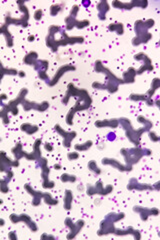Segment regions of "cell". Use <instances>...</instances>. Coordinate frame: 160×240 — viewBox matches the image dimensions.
<instances>
[{
    "mask_svg": "<svg viewBox=\"0 0 160 240\" xmlns=\"http://www.w3.org/2000/svg\"><path fill=\"white\" fill-rule=\"evenodd\" d=\"M37 57H38V54H37L36 52L31 51V52H29L27 55L25 56L24 62H25L27 65H33L34 62L37 60Z\"/></svg>",
    "mask_w": 160,
    "mask_h": 240,
    "instance_id": "14",
    "label": "cell"
},
{
    "mask_svg": "<svg viewBox=\"0 0 160 240\" xmlns=\"http://www.w3.org/2000/svg\"><path fill=\"white\" fill-rule=\"evenodd\" d=\"M54 129H55L58 133H60V134L63 135V136H62V137L64 138L63 145H64L65 147H70V143H71V141H72V140L75 138V136H76V132H75V131H71V132H67V131H64L63 129L60 127V125H58V124H56V125L54 126Z\"/></svg>",
    "mask_w": 160,
    "mask_h": 240,
    "instance_id": "3",
    "label": "cell"
},
{
    "mask_svg": "<svg viewBox=\"0 0 160 240\" xmlns=\"http://www.w3.org/2000/svg\"><path fill=\"white\" fill-rule=\"evenodd\" d=\"M8 183H9V181H7L5 178L0 180V190H1L2 193L8 192V190H9V188H8Z\"/></svg>",
    "mask_w": 160,
    "mask_h": 240,
    "instance_id": "22",
    "label": "cell"
},
{
    "mask_svg": "<svg viewBox=\"0 0 160 240\" xmlns=\"http://www.w3.org/2000/svg\"><path fill=\"white\" fill-rule=\"evenodd\" d=\"M71 70H75V67H74V66H71V65H64V66H61L60 68L58 69V71L56 72V74L54 75V77H53V78L51 79V81H49V82H48V84H49V86L55 85V84L59 81V79L61 78V76H62V75L65 74L66 72L71 71Z\"/></svg>",
    "mask_w": 160,
    "mask_h": 240,
    "instance_id": "5",
    "label": "cell"
},
{
    "mask_svg": "<svg viewBox=\"0 0 160 240\" xmlns=\"http://www.w3.org/2000/svg\"><path fill=\"white\" fill-rule=\"evenodd\" d=\"M61 10H62V4H54V5H52L50 8V14L52 16H55L56 14H58Z\"/></svg>",
    "mask_w": 160,
    "mask_h": 240,
    "instance_id": "21",
    "label": "cell"
},
{
    "mask_svg": "<svg viewBox=\"0 0 160 240\" xmlns=\"http://www.w3.org/2000/svg\"><path fill=\"white\" fill-rule=\"evenodd\" d=\"M10 220L12 221L13 223H17V222H19V221H23V222H25L26 225H27L33 232L37 231V229H38L34 221L31 220L30 217L28 215H26V214H21V215L11 214L10 215Z\"/></svg>",
    "mask_w": 160,
    "mask_h": 240,
    "instance_id": "1",
    "label": "cell"
},
{
    "mask_svg": "<svg viewBox=\"0 0 160 240\" xmlns=\"http://www.w3.org/2000/svg\"><path fill=\"white\" fill-rule=\"evenodd\" d=\"M159 88V79L158 78H155L152 81V84H151V89L147 92L149 94V97H151L152 95L154 94V92Z\"/></svg>",
    "mask_w": 160,
    "mask_h": 240,
    "instance_id": "19",
    "label": "cell"
},
{
    "mask_svg": "<svg viewBox=\"0 0 160 240\" xmlns=\"http://www.w3.org/2000/svg\"><path fill=\"white\" fill-rule=\"evenodd\" d=\"M1 141H2V139H1V138H0V142H1Z\"/></svg>",
    "mask_w": 160,
    "mask_h": 240,
    "instance_id": "33",
    "label": "cell"
},
{
    "mask_svg": "<svg viewBox=\"0 0 160 240\" xmlns=\"http://www.w3.org/2000/svg\"><path fill=\"white\" fill-rule=\"evenodd\" d=\"M113 190V187L111 185H108L105 188L102 185V181L99 180L97 182L96 186H89V189H87V194L89 195H92V194H101V195H106V194H109L111 191Z\"/></svg>",
    "mask_w": 160,
    "mask_h": 240,
    "instance_id": "2",
    "label": "cell"
},
{
    "mask_svg": "<svg viewBox=\"0 0 160 240\" xmlns=\"http://www.w3.org/2000/svg\"><path fill=\"white\" fill-rule=\"evenodd\" d=\"M60 179H61L62 182H68V181H69V182H75V181H76V176L64 173V174L61 175Z\"/></svg>",
    "mask_w": 160,
    "mask_h": 240,
    "instance_id": "20",
    "label": "cell"
},
{
    "mask_svg": "<svg viewBox=\"0 0 160 240\" xmlns=\"http://www.w3.org/2000/svg\"><path fill=\"white\" fill-rule=\"evenodd\" d=\"M17 74H18L20 77H25V73H24L23 71H18V73H17Z\"/></svg>",
    "mask_w": 160,
    "mask_h": 240,
    "instance_id": "29",
    "label": "cell"
},
{
    "mask_svg": "<svg viewBox=\"0 0 160 240\" xmlns=\"http://www.w3.org/2000/svg\"><path fill=\"white\" fill-rule=\"evenodd\" d=\"M21 130L24 131V132H26L27 134L31 135V134H34L35 132H37L38 131V127L36 125H32L30 123H24L21 125Z\"/></svg>",
    "mask_w": 160,
    "mask_h": 240,
    "instance_id": "12",
    "label": "cell"
},
{
    "mask_svg": "<svg viewBox=\"0 0 160 240\" xmlns=\"http://www.w3.org/2000/svg\"><path fill=\"white\" fill-rule=\"evenodd\" d=\"M88 167H89V169H90L91 171H93V172H94V173H96V174H100V173H101V170H100L99 167L97 166V164H96L95 161L89 162V164H88Z\"/></svg>",
    "mask_w": 160,
    "mask_h": 240,
    "instance_id": "23",
    "label": "cell"
},
{
    "mask_svg": "<svg viewBox=\"0 0 160 240\" xmlns=\"http://www.w3.org/2000/svg\"><path fill=\"white\" fill-rule=\"evenodd\" d=\"M134 211L139 212L140 215H141V219L144 220V221L147 220L148 216H150V215L156 216V215H158V213H159V211H158L157 208H152L151 210H147L146 208H141V209H138V207H136V206L134 207Z\"/></svg>",
    "mask_w": 160,
    "mask_h": 240,
    "instance_id": "7",
    "label": "cell"
},
{
    "mask_svg": "<svg viewBox=\"0 0 160 240\" xmlns=\"http://www.w3.org/2000/svg\"><path fill=\"white\" fill-rule=\"evenodd\" d=\"M137 74V71L134 68H129L123 75V83H132L134 82V77Z\"/></svg>",
    "mask_w": 160,
    "mask_h": 240,
    "instance_id": "10",
    "label": "cell"
},
{
    "mask_svg": "<svg viewBox=\"0 0 160 240\" xmlns=\"http://www.w3.org/2000/svg\"><path fill=\"white\" fill-rule=\"evenodd\" d=\"M65 224L67 225L68 227H70V229H71V233L67 236V238L70 239V238H74L75 236H76V234L78 233L79 230L83 227L84 221H83V220H78L76 224L73 223V222H71V223L69 224L68 222H66V221H65Z\"/></svg>",
    "mask_w": 160,
    "mask_h": 240,
    "instance_id": "6",
    "label": "cell"
},
{
    "mask_svg": "<svg viewBox=\"0 0 160 240\" xmlns=\"http://www.w3.org/2000/svg\"><path fill=\"white\" fill-rule=\"evenodd\" d=\"M43 200H45V202L47 204H50V205H55V204H58V200L57 199L52 198L51 194L50 193H43Z\"/></svg>",
    "mask_w": 160,
    "mask_h": 240,
    "instance_id": "18",
    "label": "cell"
},
{
    "mask_svg": "<svg viewBox=\"0 0 160 240\" xmlns=\"http://www.w3.org/2000/svg\"><path fill=\"white\" fill-rule=\"evenodd\" d=\"M0 34H4L5 35V38H6V42H7V46L11 47L13 45V39H12V36L8 31L7 27L5 25H3L0 27Z\"/></svg>",
    "mask_w": 160,
    "mask_h": 240,
    "instance_id": "13",
    "label": "cell"
},
{
    "mask_svg": "<svg viewBox=\"0 0 160 240\" xmlns=\"http://www.w3.org/2000/svg\"><path fill=\"white\" fill-rule=\"evenodd\" d=\"M25 189L27 190L28 193L33 195V201H32V204L34 206H37L40 204V202L42 200V197H43V193L39 192V191H35L34 189L31 188L29 185H25Z\"/></svg>",
    "mask_w": 160,
    "mask_h": 240,
    "instance_id": "8",
    "label": "cell"
},
{
    "mask_svg": "<svg viewBox=\"0 0 160 240\" xmlns=\"http://www.w3.org/2000/svg\"><path fill=\"white\" fill-rule=\"evenodd\" d=\"M149 137H150V139L152 140L153 142H157V141H159V139H160V137L159 136H157V134L155 133V132H149Z\"/></svg>",
    "mask_w": 160,
    "mask_h": 240,
    "instance_id": "26",
    "label": "cell"
},
{
    "mask_svg": "<svg viewBox=\"0 0 160 240\" xmlns=\"http://www.w3.org/2000/svg\"><path fill=\"white\" fill-rule=\"evenodd\" d=\"M64 206L66 210H69L71 208V204H72V199H73V195L71 193L70 190H66L65 193V197H64Z\"/></svg>",
    "mask_w": 160,
    "mask_h": 240,
    "instance_id": "15",
    "label": "cell"
},
{
    "mask_svg": "<svg viewBox=\"0 0 160 240\" xmlns=\"http://www.w3.org/2000/svg\"><path fill=\"white\" fill-rule=\"evenodd\" d=\"M118 124H119V120H117V119H108V120H104V121L95 122V125L99 128L106 127V126H109V127H112V128H116Z\"/></svg>",
    "mask_w": 160,
    "mask_h": 240,
    "instance_id": "9",
    "label": "cell"
},
{
    "mask_svg": "<svg viewBox=\"0 0 160 240\" xmlns=\"http://www.w3.org/2000/svg\"><path fill=\"white\" fill-rule=\"evenodd\" d=\"M2 202H3V201L1 200V199H0V204H1V203H2Z\"/></svg>",
    "mask_w": 160,
    "mask_h": 240,
    "instance_id": "32",
    "label": "cell"
},
{
    "mask_svg": "<svg viewBox=\"0 0 160 240\" xmlns=\"http://www.w3.org/2000/svg\"><path fill=\"white\" fill-rule=\"evenodd\" d=\"M34 39H35V36H34V35H29V36H28V41H29V42H33Z\"/></svg>",
    "mask_w": 160,
    "mask_h": 240,
    "instance_id": "28",
    "label": "cell"
},
{
    "mask_svg": "<svg viewBox=\"0 0 160 240\" xmlns=\"http://www.w3.org/2000/svg\"><path fill=\"white\" fill-rule=\"evenodd\" d=\"M4 224H5V221H4V219L0 218V226H4Z\"/></svg>",
    "mask_w": 160,
    "mask_h": 240,
    "instance_id": "31",
    "label": "cell"
},
{
    "mask_svg": "<svg viewBox=\"0 0 160 240\" xmlns=\"http://www.w3.org/2000/svg\"><path fill=\"white\" fill-rule=\"evenodd\" d=\"M92 141L91 140H89V141H86L85 143H83V144H76V145L74 146V148L76 149L77 151H86V150H88L91 146H92Z\"/></svg>",
    "mask_w": 160,
    "mask_h": 240,
    "instance_id": "17",
    "label": "cell"
},
{
    "mask_svg": "<svg viewBox=\"0 0 160 240\" xmlns=\"http://www.w3.org/2000/svg\"><path fill=\"white\" fill-rule=\"evenodd\" d=\"M44 147H45V149L48 151V152H51V151H53V146H52V144L51 143H45L44 144Z\"/></svg>",
    "mask_w": 160,
    "mask_h": 240,
    "instance_id": "27",
    "label": "cell"
},
{
    "mask_svg": "<svg viewBox=\"0 0 160 240\" xmlns=\"http://www.w3.org/2000/svg\"><path fill=\"white\" fill-rule=\"evenodd\" d=\"M42 15H43V11L41 10V9H37V10L34 12V19L35 20H40L42 18Z\"/></svg>",
    "mask_w": 160,
    "mask_h": 240,
    "instance_id": "24",
    "label": "cell"
},
{
    "mask_svg": "<svg viewBox=\"0 0 160 240\" xmlns=\"http://www.w3.org/2000/svg\"><path fill=\"white\" fill-rule=\"evenodd\" d=\"M108 29L112 32H116L117 34H123V25L122 23H113L108 26Z\"/></svg>",
    "mask_w": 160,
    "mask_h": 240,
    "instance_id": "16",
    "label": "cell"
},
{
    "mask_svg": "<svg viewBox=\"0 0 160 240\" xmlns=\"http://www.w3.org/2000/svg\"><path fill=\"white\" fill-rule=\"evenodd\" d=\"M98 8V11H99V19H101V20H105V14H106V12H107L108 10H109V5H108V3L106 2V1H101L99 4H98V6H97Z\"/></svg>",
    "mask_w": 160,
    "mask_h": 240,
    "instance_id": "11",
    "label": "cell"
},
{
    "mask_svg": "<svg viewBox=\"0 0 160 240\" xmlns=\"http://www.w3.org/2000/svg\"><path fill=\"white\" fill-rule=\"evenodd\" d=\"M112 5L115 6L118 9H132L135 5L139 6V7H143L145 8L147 6V1H133L131 3H123V2H119V1H114L112 2Z\"/></svg>",
    "mask_w": 160,
    "mask_h": 240,
    "instance_id": "4",
    "label": "cell"
},
{
    "mask_svg": "<svg viewBox=\"0 0 160 240\" xmlns=\"http://www.w3.org/2000/svg\"><path fill=\"white\" fill-rule=\"evenodd\" d=\"M54 168L57 169V170H60V169H61V165H60V164H55V165H54Z\"/></svg>",
    "mask_w": 160,
    "mask_h": 240,
    "instance_id": "30",
    "label": "cell"
},
{
    "mask_svg": "<svg viewBox=\"0 0 160 240\" xmlns=\"http://www.w3.org/2000/svg\"><path fill=\"white\" fill-rule=\"evenodd\" d=\"M67 157L69 158V160H76L79 157V154L77 152H69L67 154Z\"/></svg>",
    "mask_w": 160,
    "mask_h": 240,
    "instance_id": "25",
    "label": "cell"
}]
</instances>
